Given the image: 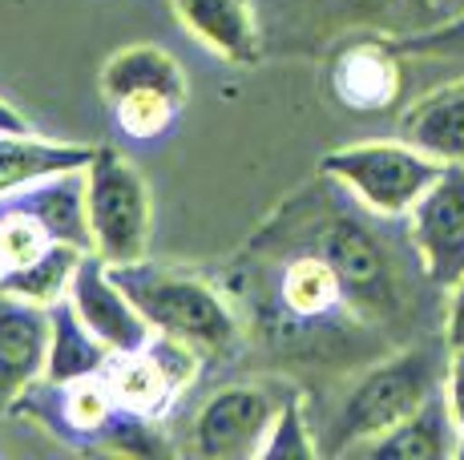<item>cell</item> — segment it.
<instances>
[{"instance_id":"23","label":"cell","mask_w":464,"mask_h":460,"mask_svg":"<svg viewBox=\"0 0 464 460\" xmlns=\"http://www.w3.org/2000/svg\"><path fill=\"white\" fill-rule=\"evenodd\" d=\"M319 453H324V445H319L315 428L307 424V404H303L299 392H291V400L279 408L271 432H266L258 460H291V456H319Z\"/></svg>"},{"instance_id":"1","label":"cell","mask_w":464,"mask_h":460,"mask_svg":"<svg viewBox=\"0 0 464 460\" xmlns=\"http://www.w3.org/2000/svg\"><path fill=\"white\" fill-rule=\"evenodd\" d=\"M444 368H449V348L436 351L432 343H416V348L360 371L332 416L324 453L352 456L368 440L396 428L404 416H412L444 384Z\"/></svg>"},{"instance_id":"8","label":"cell","mask_w":464,"mask_h":460,"mask_svg":"<svg viewBox=\"0 0 464 460\" xmlns=\"http://www.w3.org/2000/svg\"><path fill=\"white\" fill-rule=\"evenodd\" d=\"M404 230L424 279L449 291L464 275V162H444L436 182L408 210Z\"/></svg>"},{"instance_id":"16","label":"cell","mask_w":464,"mask_h":460,"mask_svg":"<svg viewBox=\"0 0 464 460\" xmlns=\"http://www.w3.org/2000/svg\"><path fill=\"white\" fill-rule=\"evenodd\" d=\"M352 456H376V460H444L460 456V428L444 400V384L416 408L412 416L388 428L383 436L368 440L363 448H355Z\"/></svg>"},{"instance_id":"7","label":"cell","mask_w":464,"mask_h":460,"mask_svg":"<svg viewBox=\"0 0 464 460\" xmlns=\"http://www.w3.org/2000/svg\"><path fill=\"white\" fill-rule=\"evenodd\" d=\"M8 412L29 416L33 424H41L44 432H53L57 440H65L69 448H113L126 412L118 408L110 384L102 376L73 379V384H49L37 379L33 388H24L16 396V404Z\"/></svg>"},{"instance_id":"15","label":"cell","mask_w":464,"mask_h":460,"mask_svg":"<svg viewBox=\"0 0 464 460\" xmlns=\"http://www.w3.org/2000/svg\"><path fill=\"white\" fill-rule=\"evenodd\" d=\"M315 13V33L372 29L383 41H400L440 24V0H303Z\"/></svg>"},{"instance_id":"17","label":"cell","mask_w":464,"mask_h":460,"mask_svg":"<svg viewBox=\"0 0 464 460\" xmlns=\"http://www.w3.org/2000/svg\"><path fill=\"white\" fill-rule=\"evenodd\" d=\"M400 138L436 162H464V77L416 97L400 113Z\"/></svg>"},{"instance_id":"3","label":"cell","mask_w":464,"mask_h":460,"mask_svg":"<svg viewBox=\"0 0 464 460\" xmlns=\"http://www.w3.org/2000/svg\"><path fill=\"white\" fill-rule=\"evenodd\" d=\"M444 162L428 158L404 138L352 141L324 154V178L335 182L347 198L380 218H408V210L420 202V194L436 182Z\"/></svg>"},{"instance_id":"12","label":"cell","mask_w":464,"mask_h":460,"mask_svg":"<svg viewBox=\"0 0 464 460\" xmlns=\"http://www.w3.org/2000/svg\"><path fill=\"white\" fill-rule=\"evenodd\" d=\"M174 13L202 49L230 65H251L263 57L266 33L255 0H174Z\"/></svg>"},{"instance_id":"21","label":"cell","mask_w":464,"mask_h":460,"mask_svg":"<svg viewBox=\"0 0 464 460\" xmlns=\"http://www.w3.org/2000/svg\"><path fill=\"white\" fill-rule=\"evenodd\" d=\"M49 315H53V331H49L44 379L49 384H73V379L102 376L105 364L113 359V351L89 331L85 320L77 315V307L65 299V303L49 307Z\"/></svg>"},{"instance_id":"24","label":"cell","mask_w":464,"mask_h":460,"mask_svg":"<svg viewBox=\"0 0 464 460\" xmlns=\"http://www.w3.org/2000/svg\"><path fill=\"white\" fill-rule=\"evenodd\" d=\"M400 57H420V61H464V13L449 21L432 24V29L408 33V37L392 41Z\"/></svg>"},{"instance_id":"6","label":"cell","mask_w":464,"mask_h":460,"mask_svg":"<svg viewBox=\"0 0 464 460\" xmlns=\"http://www.w3.org/2000/svg\"><path fill=\"white\" fill-rule=\"evenodd\" d=\"M295 388L275 379H243V384L214 388L198 412L190 416V448L207 460H251L263 453V440L271 432L279 408L291 400Z\"/></svg>"},{"instance_id":"9","label":"cell","mask_w":464,"mask_h":460,"mask_svg":"<svg viewBox=\"0 0 464 460\" xmlns=\"http://www.w3.org/2000/svg\"><path fill=\"white\" fill-rule=\"evenodd\" d=\"M271 303L283 323L311 331V327H335L339 320H360L355 307L347 303V291L339 283L335 267L319 251L303 246L283 267H275L271 279Z\"/></svg>"},{"instance_id":"13","label":"cell","mask_w":464,"mask_h":460,"mask_svg":"<svg viewBox=\"0 0 464 460\" xmlns=\"http://www.w3.org/2000/svg\"><path fill=\"white\" fill-rule=\"evenodd\" d=\"M400 61L404 57L383 37L352 41V45L339 49L332 65V90L347 110H360V113L388 110V105L400 101V90H404Z\"/></svg>"},{"instance_id":"5","label":"cell","mask_w":464,"mask_h":460,"mask_svg":"<svg viewBox=\"0 0 464 460\" xmlns=\"http://www.w3.org/2000/svg\"><path fill=\"white\" fill-rule=\"evenodd\" d=\"M154 230V202L141 170L126 154L110 146H97L89 158V235L93 254H102L110 267L138 263L150 251Z\"/></svg>"},{"instance_id":"18","label":"cell","mask_w":464,"mask_h":460,"mask_svg":"<svg viewBox=\"0 0 464 460\" xmlns=\"http://www.w3.org/2000/svg\"><path fill=\"white\" fill-rule=\"evenodd\" d=\"M93 149L97 146H73V141L37 138L33 129H0V198L49 178V174L89 166Z\"/></svg>"},{"instance_id":"28","label":"cell","mask_w":464,"mask_h":460,"mask_svg":"<svg viewBox=\"0 0 464 460\" xmlns=\"http://www.w3.org/2000/svg\"><path fill=\"white\" fill-rule=\"evenodd\" d=\"M464 13V0H440V21H449V16H460Z\"/></svg>"},{"instance_id":"25","label":"cell","mask_w":464,"mask_h":460,"mask_svg":"<svg viewBox=\"0 0 464 460\" xmlns=\"http://www.w3.org/2000/svg\"><path fill=\"white\" fill-rule=\"evenodd\" d=\"M444 327H440V340L449 351H464V275L444 291Z\"/></svg>"},{"instance_id":"19","label":"cell","mask_w":464,"mask_h":460,"mask_svg":"<svg viewBox=\"0 0 464 460\" xmlns=\"http://www.w3.org/2000/svg\"><path fill=\"white\" fill-rule=\"evenodd\" d=\"M102 379L110 384L118 408L126 416H138V420H162V416L178 404V396H182L150 348L113 351V359L105 364Z\"/></svg>"},{"instance_id":"14","label":"cell","mask_w":464,"mask_h":460,"mask_svg":"<svg viewBox=\"0 0 464 460\" xmlns=\"http://www.w3.org/2000/svg\"><path fill=\"white\" fill-rule=\"evenodd\" d=\"M5 202H13L16 210L37 218L49 230L53 243L93 251V235H89V166L49 174V178L8 194Z\"/></svg>"},{"instance_id":"27","label":"cell","mask_w":464,"mask_h":460,"mask_svg":"<svg viewBox=\"0 0 464 460\" xmlns=\"http://www.w3.org/2000/svg\"><path fill=\"white\" fill-rule=\"evenodd\" d=\"M0 129H29V121L16 113V105H8L5 97H0Z\"/></svg>"},{"instance_id":"22","label":"cell","mask_w":464,"mask_h":460,"mask_svg":"<svg viewBox=\"0 0 464 460\" xmlns=\"http://www.w3.org/2000/svg\"><path fill=\"white\" fill-rule=\"evenodd\" d=\"M89 251L82 246H69V243H53L49 251H41L33 263L24 267H13L0 275V295H13L24 299V303H37V307H57L69 299L77 279V267H82Z\"/></svg>"},{"instance_id":"10","label":"cell","mask_w":464,"mask_h":460,"mask_svg":"<svg viewBox=\"0 0 464 460\" xmlns=\"http://www.w3.org/2000/svg\"><path fill=\"white\" fill-rule=\"evenodd\" d=\"M69 303L77 307V315L85 320V327L110 351H138V348H146L150 335H154V327L141 320V311L133 307V299L118 287L110 263L93 251H89L82 259V267H77Z\"/></svg>"},{"instance_id":"2","label":"cell","mask_w":464,"mask_h":460,"mask_svg":"<svg viewBox=\"0 0 464 460\" xmlns=\"http://www.w3.org/2000/svg\"><path fill=\"white\" fill-rule=\"evenodd\" d=\"M110 271L154 331L194 343L202 356H227L238 343V320L230 311L227 295L202 275L162 267V263L150 259L121 263Z\"/></svg>"},{"instance_id":"11","label":"cell","mask_w":464,"mask_h":460,"mask_svg":"<svg viewBox=\"0 0 464 460\" xmlns=\"http://www.w3.org/2000/svg\"><path fill=\"white\" fill-rule=\"evenodd\" d=\"M49 331H53L49 307L0 295V412L13 408L24 388L44 379Z\"/></svg>"},{"instance_id":"20","label":"cell","mask_w":464,"mask_h":460,"mask_svg":"<svg viewBox=\"0 0 464 460\" xmlns=\"http://www.w3.org/2000/svg\"><path fill=\"white\" fill-rule=\"evenodd\" d=\"M118 93H166L186 105L190 81H186L174 53L158 45H130L113 53L102 69V97H118Z\"/></svg>"},{"instance_id":"26","label":"cell","mask_w":464,"mask_h":460,"mask_svg":"<svg viewBox=\"0 0 464 460\" xmlns=\"http://www.w3.org/2000/svg\"><path fill=\"white\" fill-rule=\"evenodd\" d=\"M444 400L460 428V456H464V351H449V368H444Z\"/></svg>"},{"instance_id":"4","label":"cell","mask_w":464,"mask_h":460,"mask_svg":"<svg viewBox=\"0 0 464 460\" xmlns=\"http://www.w3.org/2000/svg\"><path fill=\"white\" fill-rule=\"evenodd\" d=\"M360 206V202H355ZM372 210H332L311 223V251H319L335 267L347 291V303L360 320H388L400 311V267L388 243L368 223Z\"/></svg>"}]
</instances>
